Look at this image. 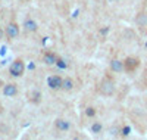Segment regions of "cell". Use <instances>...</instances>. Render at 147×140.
Here are the masks:
<instances>
[{
  "mask_svg": "<svg viewBox=\"0 0 147 140\" xmlns=\"http://www.w3.org/2000/svg\"><path fill=\"white\" fill-rule=\"evenodd\" d=\"M5 33L7 35V39H16V37L19 35V27H18V24L16 22H9Z\"/></svg>",
  "mask_w": 147,
  "mask_h": 140,
  "instance_id": "3957f363",
  "label": "cell"
},
{
  "mask_svg": "<svg viewBox=\"0 0 147 140\" xmlns=\"http://www.w3.org/2000/svg\"><path fill=\"white\" fill-rule=\"evenodd\" d=\"M62 81H63L62 77L52 75V77H49V80H47V86L50 88H53V90H59V88H62Z\"/></svg>",
  "mask_w": 147,
  "mask_h": 140,
  "instance_id": "5b68a950",
  "label": "cell"
},
{
  "mask_svg": "<svg viewBox=\"0 0 147 140\" xmlns=\"http://www.w3.org/2000/svg\"><path fill=\"white\" fill-rule=\"evenodd\" d=\"M41 97V94H40V92H37V90H34L32 93H30V100L31 102H34V103H40V99Z\"/></svg>",
  "mask_w": 147,
  "mask_h": 140,
  "instance_id": "7c38bea8",
  "label": "cell"
},
{
  "mask_svg": "<svg viewBox=\"0 0 147 140\" xmlns=\"http://www.w3.org/2000/svg\"><path fill=\"white\" fill-rule=\"evenodd\" d=\"M85 115L90 117V118H91V117H94V115H96V109H94V108H91V106H88L87 109H85Z\"/></svg>",
  "mask_w": 147,
  "mask_h": 140,
  "instance_id": "5bb4252c",
  "label": "cell"
},
{
  "mask_svg": "<svg viewBox=\"0 0 147 140\" xmlns=\"http://www.w3.org/2000/svg\"><path fill=\"white\" fill-rule=\"evenodd\" d=\"M137 22H140V24H147V16H146L144 14H140V15L137 16Z\"/></svg>",
  "mask_w": 147,
  "mask_h": 140,
  "instance_id": "9a60e30c",
  "label": "cell"
},
{
  "mask_svg": "<svg viewBox=\"0 0 147 140\" xmlns=\"http://www.w3.org/2000/svg\"><path fill=\"white\" fill-rule=\"evenodd\" d=\"M110 69H112L113 72H122L124 71V62H121L118 59H113L112 62H110Z\"/></svg>",
  "mask_w": 147,
  "mask_h": 140,
  "instance_id": "30bf717a",
  "label": "cell"
},
{
  "mask_svg": "<svg viewBox=\"0 0 147 140\" xmlns=\"http://www.w3.org/2000/svg\"><path fill=\"white\" fill-rule=\"evenodd\" d=\"M129 131H131L129 127H124V128H122V136H128V134H129Z\"/></svg>",
  "mask_w": 147,
  "mask_h": 140,
  "instance_id": "2e32d148",
  "label": "cell"
},
{
  "mask_svg": "<svg viewBox=\"0 0 147 140\" xmlns=\"http://www.w3.org/2000/svg\"><path fill=\"white\" fill-rule=\"evenodd\" d=\"M5 84H3V81H2V78H0V87H3Z\"/></svg>",
  "mask_w": 147,
  "mask_h": 140,
  "instance_id": "ac0fdd59",
  "label": "cell"
},
{
  "mask_svg": "<svg viewBox=\"0 0 147 140\" xmlns=\"http://www.w3.org/2000/svg\"><path fill=\"white\" fill-rule=\"evenodd\" d=\"M16 93H18L16 84H6V86H3V94L5 96L13 97V96H16Z\"/></svg>",
  "mask_w": 147,
  "mask_h": 140,
  "instance_id": "52a82bcc",
  "label": "cell"
},
{
  "mask_svg": "<svg viewBox=\"0 0 147 140\" xmlns=\"http://www.w3.org/2000/svg\"><path fill=\"white\" fill-rule=\"evenodd\" d=\"M138 65H140V60H138L137 58L129 56V58H127V59L124 60V69L128 71V72H131V71H134V69H137Z\"/></svg>",
  "mask_w": 147,
  "mask_h": 140,
  "instance_id": "277c9868",
  "label": "cell"
},
{
  "mask_svg": "<svg viewBox=\"0 0 147 140\" xmlns=\"http://www.w3.org/2000/svg\"><path fill=\"white\" fill-rule=\"evenodd\" d=\"M62 88H63V90H66V92L72 90V88H74V81L71 78H65L62 81Z\"/></svg>",
  "mask_w": 147,
  "mask_h": 140,
  "instance_id": "8fae6325",
  "label": "cell"
},
{
  "mask_svg": "<svg viewBox=\"0 0 147 140\" xmlns=\"http://www.w3.org/2000/svg\"><path fill=\"white\" fill-rule=\"evenodd\" d=\"M55 127H56V130H59V131H68L71 128V122L63 120V118H57L55 121Z\"/></svg>",
  "mask_w": 147,
  "mask_h": 140,
  "instance_id": "8992f818",
  "label": "cell"
},
{
  "mask_svg": "<svg viewBox=\"0 0 147 140\" xmlns=\"http://www.w3.org/2000/svg\"><path fill=\"white\" fill-rule=\"evenodd\" d=\"M24 28H25L27 33H35L38 27H37V22L34 19H27L25 24H24Z\"/></svg>",
  "mask_w": 147,
  "mask_h": 140,
  "instance_id": "9c48e42d",
  "label": "cell"
},
{
  "mask_svg": "<svg viewBox=\"0 0 147 140\" xmlns=\"http://www.w3.org/2000/svg\"><path fill=\"white\" fill-rule=\"evenodd\" d=\"M102 128H103V125H102L100 122H94V124L91 125V133L97 134V133H100V131H102Z\"/></svg>",
  "mask_w": 147,
  "mask_h": 140,
  "instance_id": "4fadbf2b",
  "label": "cell"
},
{
  "mask_svg": "<svg viewBox=\"0 0 147 140\" xmlns=\"http://www.w3.org/2000/svg\"><path fill=\"white\" fill-rule=\"evenodd\" d=\"M3 34H5V33H3V30L0 28V39H2V37H3Z\"/></svg>",
  "mask_w": 147,
  "mask_h": 140,
  "instance_id": "e0dca14e",
  "label": "cell"
},
{
  "mask_svg": "<svg viewBox=\"0 0 147 140\" xmlns=\"http://www.w3.org/2000/svg\"><path fill=\"white\" fill-rule=\"evenodd\" d=\"M25 71V63H24L21 59H16L12 62V65L9 67V72L12 77H21Z\"/></svg>",
  "mask_w": 147,
  "mask_h": 140,
  "instance_id": "7a4b0ae2",
  "label": "cell"
},
{
  "mask_svg": "<svg viewBox=\"0 0 147 140\" xmlns=\"http://www.w3.org/2000/svg\"><path fill=\"white\" fill-rule=\"evenodd\" d=\"M99 92L103 96H112L115 93V83L110 78H103L100 86H99Z\"/></svg>",
  "mask_w": 147,
  "mask_h": 140,
  "instance_id": "6da1fadb",
  "label": "cell"
},
{
  "mask_svg": "<svg viewBox=\"0 0 147 140\" xmlns=\"http://www.w3.org/2000/svg\"><path fill=\"white\" fill-rule=\"evenodd\" d=\"M43 60H44V63H47V65H55V63L57 62V56L52 52H46L44 56H43Z\"/></svg>",
  "mask_w": 147,
  "mask_h": 140,
  "instance_id": "ba28073f",
  "label": "cell"
},
{
  "mask_svg": "<svg viewBox=\"0 0 147 140\" xmlns=\"http://www.w3.org/2000/svg\"><path fill=\"white\" fill-rule=\"evenodd\" d=\"M146 46H147V43H146Z\"/></svg>",
  "mask_w": 147,
  "mask_h": 140,
  "instance_id": "d6986e66",
  "label": "cell"
}]
</instances>
